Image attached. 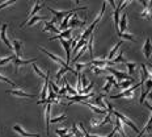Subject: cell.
Instances as JSON below:
<instances>
[{
	"label": "cell",
	"mask_w": 152,
	"mask_h": 137,
	"mask_svg": "<svg viewBox=\"0 0 152 137\" xmlns=\"http://www.w3.org/2000/svg\"><path fill=\"white\" fill-rule=\"evenodd\" d=\"M88 66H92L91 62H87V63H76V70H79V71H80V70L88 67Z\"/></svg>",
	"instance_id": "obj_45"
},
{
	"label": "cell",
	"mask_w": 152,
	"mask_h": 137,
	"mask_svg": "<svg viewBox=\"0 0 152 137\" xmlns=\"http://www.w3.org/2000/svg\"><path fill=\"white\" fill-rule=\"evenodd\" d=\"M119 20H121V9L117 5V8L113 12V21H114V28H115L117 33H118V27H119Z\"/></svg>",
	"instance_id": "obj_21"
},
{
	"label": "cell",
	"mask_w": 152,
	"mask_h": 137,
	"mask_svg": "<svg viewBox=\"0 0 152 137\" xmlns=\"http://www.w3.org/2000/svg\"><path fill=\"white\" fill-rule=\"evenodd\" d=\"M105 71H109L110 74H112L114 78L117 79V81L122 82V81H137V78H134V76L126 74V73H122V71H118V70L110 67V66H107V67H105Z\"/></svg>",
	"instance_id": "obj_4"
},
{
	"label": "cell",
	"mask_w": 152,
	"mask_h": 137,
	"mask_svg": "<svg viewBox=\"0 0 152 137\" xmlns=\"http://www.w3.org/2000/svg\"><path fill=\"white\" fill-rule=\"evenodd\" d=\"M43 7H45V4H41L39 1H36V4H34V7L31 8V11L29 12V13H28V20L25 21V24H26L28 21H29L30 19H31V17H34V16H36V13H37V12H38V11H41V9H42ZM25 24L20 25V27H21V28H24V27H25Z\"/></svg>",
	"instance_id": "obj_10"
},
{
	"label": "cell",
	"mask_w": 152,
	"mask_h": 137,
	"mask_svg": "<svg viewBox=\"0 0 152 137\" xmlns=\"http://www.w3.org/2000/svg\"><path fill=\"white\" fill-rule=\"evenodd\" d=\"M7 94L15 95V96H20V98H28V99L36 98V94H28V92H24L23 90H8Z\"/></svg>",
	"instance_id": "obj_13"
},
{
	"label": "cell",
	"mask_w": 152,
	"mask_h": 137,
	"mask_svg": "<svg viewBox=\"0 0 152 137\" xmlns=\"http://www.w3.org/2000/svg\"><path fill=\"white\" fill-rule=\"evenodd\" d=\"M122 45H123V41H119V42H117L115 45H114V47H113L112 50H110L109 56H107V58H106L107 61H112V59L114 58V56H115V53L118 52V49H119V47H121Z\"/></svg>",
	"instance_id": "obj_25"
},
{
	"label": "cell",
	"mask_w": 152,
	"mask_h": 137,
	"mask_svg": "<svg viewBox=\"0 0 152 137\" xmlns=\"http://www.w3.org/2000/svg\"><path fill=\"white\" fill-rule=\"evenodd\" d=\"M45 124H46V132L49 135V128H50V113H51V103H47L45 107Z\"/></svg>",
	"instance_id": "obj_16"
},
{
	"label": "cell",
	"mask_w": 152,
	"mask_h": 137,
	"mask_svg": "<svg viewBox=\"0 0 152 137\" xmlns=\"http://www.w3.org/2000/svg\"><path fill=\"white\" fill-rule=\"evenodd\" d=\"M123 56H125V49H122L121 52H119V54H118V56H117L114 59L109 61V66H110V65H115V63H119V62H126L125 58H123Z\"/></svg>",
	"instance_id": "obj_28"
},
{
	"label": "cell",
	"mask_w": 152,
	"mask_h": 137,
	"mask_svg": "<svg viewBox=\"0 0 152 137\" xmlns=\"http://www.w3.org/2000/svg\"><path fill=\"white\" fill-rule=\"evenodd\" d=\"M93 41H94V33H92L91 40L87 41V46H88V50L91 52V57H93Z\"/></svg>",
	"instance_id": "obj_35"
},
{
	"label": "cell",
	"mask_w": 152,
	"mask_h": 137,
	"mask_svg": "<svg viewBox=\"0 0 152 137\" xmlns=\"http://www.w3.org/2000/svg\"><path fill=\"white\" fill-rule=\"evenodd\" d=\"M71 41H72V37L69 38V40H64V38H61L59 40V42L62 44V46L64 47V52H66V62L69 63V58H71V53H72V50H71Z\"/></svg>",
	"instance_id": "obj_8"
},
{
	"label": "cell",
	"mask_w": 152,
	"mask_h": 137,
	"mask_svg": "<svg viewBox=\"0 0 152 137\" xmlns=\"http://www.w3.org/2000/svg\"><path fill=\"white\" fill-rule=\"evenodd\" d=\"M118 36L121 38H126V40H129V41H132V42H137L134 34H130V33H126L125 32V33H118Z\"/></svg>",
	"instance_id": "obj_36"
},
{
	"label": "cell",
	"mask_w": 152,
	"mask_h": 137,
	"mask_svg": "<svg viewBox=\"0 0 152 137\" xmlns=\"http://www.w3.org/2000/svg\"><path fill=\"white\" fill-rule=\"evenodd\" d=\"M33 70H34V73L39 76V78H42V79H46V76H47V73H42L41 71V69L38 67V66L36 65V63H33Z\"/></svg>",
	"instance_id": "obj_34"
},
{
	"label": "cell",
	"mask_w": 152,
	"mask_h": 137,
	"mask_svg": "<svg viewBox=\"0 0 152 137\" xmlns=\"http://www.w3.org/2000/svg\"><path fill=\"white\" fill-rule=\"evenodd\" d=\"M115 132H117V128H114L113 130H112V133H109L106 137H114V135H115Z\"/></svg>",
	"instance_id": "obj_52"
},
{
	"label": "cell",
	"mask_w": 152,
	"mask_h": 137,
	"mask_svg": "<svg viewBox=\"0 0 152 137\" xmlns=\"http://www.w3.org/2000/svg\"><path fill=\"white\" fill-rule=\"evenodd\" d=\"M81 104H84V106H87L88 108H91V110L93 111L94 113H99V115H106V113H107V110H102V108H99V107L93 106V104L88 103V101H81Z\"/></svg>",
	"instance_id": "obj_22"
},
{
	"label": "cell",
	"mask_w": 152,
	"mask_h": 137,
	"mask_svg": "<svg viewBox=\"0 0 152 137\" xmlns=\"http://www.w3.org/2000/svg\"><path fill=\"white\" fill-rule=\"evenodd\" d=\"M88 86V79H87V76L85 75H81V87L85 88Z\"/></svg>",
	"instance_id": "obj_49"
},
{
	"label": "cell",
	"mask_w": 152,
	"mask_h": 137,
	"mask_svg": "<svg viewBox=\"0 0 152 137\" xmlns=\"http://www.w3.org/2000/svg\"><path fill=\"white\" fill-rule=\"evenodd\" d=\"M91 67H92V70H93V73L96 75H100L102 71H105V69H100V67H96V66H91Z\"/></svg>",
	"instance_id": "obj_48"
},
{
	"label": "cell",
	"mask_w": 152,
	"mask_h": 137,
	"mask_svg": "<svg viewBox=\"0 0 152 137\" xmlns=\"http://www.w3.org/2000/svg\"><path fill=\"white\" fill-rule=\"evenodd\" d=\"M113 113L115 115V117H117V119H119L122 123H125L126 125H129L130 128H131L132 130H134L135 133H138V135H139V132H140V130H139V128H138L137 125H135L132 120H130L129 117L126 116V115H123V113H121V112H117V111H113Z\"/></svg>",
	"instance_id": "obj_5"
},
{
	"label": "cell",
	"mask_w": 152,
	"mask_h": 137,
	"mask_svg": "<svg viewBox=\"0 0 152 137\" xmlns=\"http://www.w3.org/2000/svg\"><path fill=\"white\" fill-rule=\"evenodd\" d=\"M143 135H152V115L150 119H148L147 124L144 125V128L139 132V135H137V137H142Z\"/></svg>",
	"instance_id": "obj_18"
},
{
	"label": "cell",
	"mask_w": 152,
	"mask_h": 137,
	"mask_svg": "<svg viewBox=\"0 0 152 137\" xmlns=\"http://www.w3.org/2000/svg\"><path fill=\"white\" fill-rule=\"evenodd\" d=\"M49 73H47V76L45 79V83H43V87H42V92H41V100H45L47 99V87H49Z\"/></svg>",
	"instance_id": "obj_27"
},
{
	"label": "cell",
	"mask_w": 152,
	"mask_h": 137,
	"mask_svg": "<svg viewBox=\"0 0 152 137\" xmlns=\"http://www.w3.org/2000/svg\"><path fill=\"white\" fill-rule=\"evenodd\" d=\"M37 61V58H30V59H21V58H17V57H15L13 59V63H15V67L16 70H18L21 67V66L24 65H29V63H34Z\"/></svg>",
	"instance_id": "obj_12"
},
{
	"label": "cell",
	"mask_w": 152,
	"mask_h": 137,
	"mask_svg": "<svg viewBox=\"0 0 152 137\" xmlns=\"http://www.w3.org/2000/svg\"><path fill=\"white\" fill-rule=\"evenodd\" d=\"M71 33H72V29H66V30H62L59 34H55V36L50 37L49 41H54V40H61V38H71Z\"/></svg>",
	"instance_id": "obj_19"
},
{
	"label": "cell",
	"mask_w": 152,
	"mask_h": 137,
	"mask_svg": "<svg viewBox=\"0 0 152 137\" xmlns=\"http://www.w3.org/2000/svg\"><path fill=\"white\" fill-rule=\"evenodd\" d=\"M125 65H126V67H127V74L132 76V75H134V73L137 71L138 63H135V62H127V61H126Z\"/></svg>",
	"instance_id": "obj_26"
},
{
	"label": "cell",
	"mask_w": 152,
	"mask_h": 137,
	"mask_svg": "<svg viewBox=\"0 0 152 137\" xmlns=\"http://www.w3.org/2000/svg\"><path fill=\"white\" fill-rule=\"evenodd\" d=\"M47 9H49L50 13L54 15V19H55L56 21H58V20L61 21L62 19L66 17V16L76 13V12H79V11H84V9H87V7H77V8H74V9H67V11H56V9L50 8V7H47Z\"/></svg>",
	"instance_id": "obj_2"
},
{
	"label": "cell",
	"mask_w": 152,
	"mask_h": 137,
	"mask_svg": "<svg viewBox=\"0 0 152 137\" xmlns=\"http://www.w3.org/2000/svg\"><path fill=\"white\" fill-rule=\"evenodd\" d=\"M91 137H100V136H97V135H91Z\"/></svg>",
	"instance_id": "obj_54"
},
{
	"label": "cell",
	"mask_w": 152,
	"mask_h": 137,
	"mask_svg": "<svg viewBox=\"0 0 152 137\" xmlns=\"http://www.w3.org/2000/svg\"><path fill=\"white\" fill-rule=\"evenodd\" d=\"M43 32H51L54 34H59V30L58 28L54 27L53 23H49V21H45V24H43Z\"/></svg>",
	"instance_id": "obj_24"
},
{
	"label": "cell",
	"mask_w": 152,
	"mask_h": 137,
	"mask_svg": "<svg viewBox=\"0 0 152 137\" xmlns=\"http://www.w3.org/2000/svg\"><path fill=\"white\" fill-rule=\"evenodd\" d=\"M87 50H88V46H87V45H84L83 47H81V50H80V52H79L77 54H76V57H75V58L72 59V62H74V63L77 62V61H79V58H80V57L83 56V54H84L85 52H87Z\"/></svg>",
	"instance_id": "obj_37"
},
{
	"label": "cell",
	"mask_w": 152,
	"mask_h": 137,
	"mask_svg": "<svg viewBox=\"0 0 152 137\" xmlns=\"http://www.w3.org/2000/svg\"><path fill=\"white\" fill-rule=\"evenodd\" d=\"M105 9H106V1H104L102 3V8H101V12L99 13V16H97L96 17V20L93 21V23H92L89 27L87 28V29H85L83 33H81V36H80V38H83V40H87V38H89L91 37V34L93 33V30H94V28L97 27V25H99V23H100V20L101 19H102V16H104V12H105Z\"/></svg>",
	"instance_id": "obj_1"
},
{
	"label": "cell",
	"mask_w": 152,
	"mask_h": 137,
	"mask_svg": "<svg viewBox=\"0 0 152 137\" xmlns=\"http://www.w3.org/2000/svg\"><path fill=\"white\" fill-rule=\"evenodd\" d=\"M84 25H85V20L80 21L77 19V15L74 13V15H72V17H71V20H69V23H68V28L74 29L75 27H84Z\"/></svg>",
	"instance_id": "obj_15"
},
{
	"label": "cell",
	"mask_w": 152,
	"mask_h": 137,
	"mask_svg": "<svg viewBox=\"0 0 152 137\" xmlns=\"http://www.w3.org/2000/svg\"><path fill=\"white\" fill-rule=\"evenodd\" d=\"M63 83H64V87H66V91L69 94V96H76L77 95V92H76L75 88H72L71 86L68 84V82H67V79L66 78H63Z\"/></svg>",
	"instance_id": "obj_31"
},
{
	"label": "cell",
	"mask_w": 152,
	"mask_h": 137,
	"mask_svg": "<svg viewBox=\"0 0 152 137\" xmlns=\"http://www.w3.org/2000/svg\"><path fill=\"white\" fill-rule=\"evenodd\" d=\"M93 86H94V82H91V84H88L85 88H83V91H81V94H80V95L91 94V91H92V88H93Z\"/></svg>",
	"instance_id": "obj_41"
},
{
	"label": "cell",
	"mask_w": 152,
	"mask_h": 137,
	"mask_svg": "<svg viewBox=\"0 0 152 137\" xmlns=\"http://www.w3.org/2000/svg\"><path fill=\"white\" fill-rule=\"evenodd\" d=\"M114 124H115V128H117V130L119 132V135H121L122 137H127V136H126L125 129H123V124H122L121 120H119V119H115V121H114Z\"/></svg>",
	"instance_id": "obj_30"
},
{
	"label": "cell",
	"mask_w": 152,
	"mask_h": 137,
	"mask_svg": "<svg viewBox=\"0 0 152 137\" xmlns=\"http://www.w3.org/2000/svg\"><path fill=\"white\" fill-rule=\"evenodd\" d=\"M15 54H12V56H9L7 57V58H1V61H0V66H3V65H5V63H8V62H11V61H13L15 59Z\"/></svg>",
	"instance_id": "obj_43"
},
{
	"label": "cell",
	"mask_w": 152,
	"mask_h": 137,
	"mask_svg": "<svg viewBox=\"0 0 152 137\" xmlns=\"http://www.w3.org/2000/svg\"><path fill=\"white\" fill-rule=\"evenodd\" d=\"M38 49H39L42 53H45L47 57H50V58H51L53 61H55L56 63H59V65H61L62 67H68V63L66 62V61H63V59L61 58V57H58V56H55V54H53V53L47 52V50L45 49V47H42V46H38Z\"/></svg>",
	"instance_id": "obj_6"
},
{
	"label": "cell",
	"mask_w": 152,
	"mask_h": 137,
	"mask_svg": "<svg viewBox=\"0 0 152 137\" xmlns=\"http://www.w3.org/2000/svg\"><path fill=\"white\" fill-rule=\"evenodd\" d=\"M0 81H1V82H5V83H8V84H11V86H13V87L16 86V84H15L12 81H9V79L7 78V76H3L1 74H0Z\"/></svg>",
	"instance_id": "obj_47"
},
{
	"label": "cell",
	"mask_w": 152,
	"mask_h": 137,
	"mask_svg": "<svg viewBox=\"0 0 152 137\" xmlns=\"http://www.w3.org/2000/svg\"><path fill=\"white\" fill-rule=\"evenodd\" d=\"M38 21H46V17H45V16H38V15H36L34 17H31L30 20L28 21L26 24H25V27H26V25H28V27H31V25H34L36 23H38Z\"/></svg>",
	"instance_id": "obj_29"
},
{
	"label": "cell",
	"mask_w": 152,
	"mask_h": 137,
	"mask_svg": "<svg viewBox=\"0 0 152 137\" xmlns=\"http://www.w3.org/2000/svg\"><path fill=\"white\" fill-rule=\"evenodd\" d=\"M0 61H1V58H0Z\"/></svg>",
	"instance_id": "obj_55"
},
{
	"label": "cell",
	"mask_w": 152,
	"mask_h": 137,
	"mask_svg": "<svg viewBox=\"0 0 152 137\" xmlns=\"http://www.w3.org/2000/svg\"><path fill=\"white\" fill-rule=\"evenodd\" d=\"M137 81H122V82H119L118 83V87L117 88H122L123 91L125 90H127V88H130L132 86V83H135Z\"/></svg>",
	"instance_id": "obj_32"
},
{
	"label": "cell",
	"mask_w": 152,
	"mask_h": 137,
	"mask_svg": "<svg viewBox=\"0 0 152 137\" xmlns=\"http://www.w3.org/2000/svg\"><path fill=\"white\" fill-rule=\"evenodd\" d=\"M140 16H142L143 19H147V20H150V19L152 17V9L148 8V7H145L143 11L140 12Z\"/></svg>",
	"instance_id": "obj_33"
},
{
	"label": "cell",
	"mask_w": 152,
	"mask_h": 137,
	"mask_svg": "<svg viewBox=\"0 0 152 137\" xmlns=\"http://www.w3.org/2000/svg\"><path fill=\"white\" fill-rule=\"evenodd\" d=\"M7 28H8V24H7V23H4V24L1 25V28H0V40L3 41V44H4V45L8 47V49L13 50L11 41H9L8 37H7Z\"/></svg>",
	"instance_id": "obj_7"
},
{
	"label": "cell",
	"mask_w": 152,
	"mask_h": 137,
	"mask_svg": "<svg viewBox=\"0 0 152 137\" xmlns=\"http://www.w3.org/2000/svg\"><path fill=\"white\" fill-rule=\"evenodd\" d=\"M68 132H69L68 128H62V129H58V128H56V129H55V133H56V135H58L59 137L63 136V135H67Z\"/></svg>",
	"instance_id": "obj_44"
},
{
	"label": "cell",
	"mask_w": 152,
	"mask_h": 137,
	"mask_svg": "<svg viewBox=\"0 0 152 137\" xmlns=\"http://www.w3.org/2000/svg\"><path fill=\"white\" fill-rule=\"evenodd\" d=\"M91 65L92 66H96V67H100V69H105L109 66V61L107 59H97V58H93L91 59Z\"/></svg>",
	"instance_id": "obj_20"
},
{
	"label": "cell",
	"mask_w": 152,
	"mask_h": 137,
	"mask_svg": "<svg viewBox=\"0 0 152 137\" xmlns=\"http://www.w3.org/2000/svg\"><path fill=\"white\" fill-rule=\"evenodd\" d=\"M139 87H140V83H137V84L131 86V87H130V88H127V90L122 91L121 94L112 95V96H110V99L115 100V99H121V98H127V99H134V96H135V90H137V88H139Z\"/></svg>",
	"instance_id": "obj_3"
},
{
	"label": "cell",
	"mask_w": 152,
	"mask_h": 137,
	"mask_svg": "<svg viewBox=\"0 0 152 137\" xmlns=\"http://www.w3.org/2000/svg\"><path fill=\"white\" fill-rule=\"evenodd\" d=\"M91 128H97V127H102V120H97V119H91L89 121Z\"/></svg>",
	"instance_id": "obj_39"
},
{
	"label": "cell",
	"mask_w": 152,
	"mask_h": 137,
	"mask_svg": "<svg viewBox=\"0 0 152 137\" xmlns=\"http://www.w3.org/2000/svg\"><path fill=\"white\" fill-rule=\"evenodd\" d=\"M105 1L109 3V4L112 5V8H113V9H115V8H117V5H115V0H105Z\"/></svg>",
	"instance_id": "obj_50"
},
{
	"label": "cell",
	"mask_w": 152,
	"mask_h": 137,
	"mask_svg": "<svg viewBox=\"0 0 152 137\" xmlns=\"http://www.w3.org/2000/svg\"><path fill=\"white\" fill-rule=\"evenodd\" d=\"M105 81H106V83L105 86L102 87V91L104 92H107L112 88V86H115V87H118V82H117V79L114 78L113 75H107L106 78H105Z\"/></svg>",
	"instance_id": "obj_11"
},
{
	"label": "cell",
	"mask_w": 152,
	"mask_h": 137,
	"mask_svg": "<svg viewBox=\"0 0 152 137\" xmlns=\"http://www.w3.org/2000/svg\"><path fill=\"white\" fill-rule=\"evenodd\" d=\"M131 1H132V0H123V1H121V4L118 5L119 9H121V11H122V9H125V8L130 4V3H131Z\"/></svg>",
	"instance_id": "obj_46"
},
{
	"label": "cell",
	"mask_w": 152,
	"mask_h": 137,
	"mask_svg": "<svg viewBox=\"0 0 152 137\" xmlns=\"http://www.w3.org/2000/svg\"><path fill=\"white\" fill-rule=\"evenodd\" d=\"M138 1L140 3V4L145 8V7H148V1H150V0H138Z\"/></svg>",
	"instance_id": "obj_51"
},
{
	"label": "cell",
	"mask_w": 152,
	"mask_h": 137,
	"mask_svg": "<svg viewBox=\"0 0 152 137\" xmlns=\"http://www.w3.org/2000/svg\"><path fill=\"white\" fill-rule=\"evenodd\" d=\"M23 46H24V44L21 42L20 40L15 38L13 42H12V47H13V50H15V56L17 57V58H20V57H21V49H23Z\"/></svg>",
	"instance_id": "obj_17"
},
{
	"label": "cell",
	"mask_w": 152,
	"mask_h": 137,
	"mask_svg": "<svg viewBox=\"0 0 152 137\" xmlns=\"http://www.w3.org/2000/svg\"><path fill=\"white\" fill-rule=\"evenodd\" d=\"M67 119V115H62V116H58V117H54V119L50 120V123H61V121H64Z\"/></svg>",
	"instance_id": "obj_42"
},
{
	"label": "cell",
	"mask_w": 152,
	"mask_h": 137,
	"mask_svg": "<svg viewBox=\"0 0 152 137\" xmlns=\"http://www.w3.org/2000/svg\"><path fill=\"white\" fill-rule=\"evenodd\" d=\"M148 96H150V99L152 100V92H150V94H148Z\"/></svg>",
	"instance_id": "obj_53"
},
{
	"label": "cell",
	"mask_w": 152,
	"mask_h": 137,
	"mask_svg": "<svg viewBox=\"0 0 152 137\" xmlns=\"http://www.w3.org/2000/svg\"><path fill=\"white\" fill-rule=\"evenodd\" d=\"M16 1H18V0H5L4 3H1V4H0V11H1V9H4V8H7V7H9V5L15 4Z\"/></svg>",
	"instance_id": "obj_40"
},
{
	"label": "cell",
	"mask_w": 152,
	"mask_h": 137,
	"mask_svg": "<svg viewBox=\"0 0 152 137\" xmlns=\"http://www.w3.org/2000/svg\"><path fill=\"white\" fill-rule=\"evenodd\" d=\"M142 52H143L145 59H150L151 58V56H152V42H151V38L150 37L145 38V42H144L143 47H142Z\"/></svg>",
	"instance_id": "obj_9"
},
{
	"label": "cell",
	"mask_w": 152,
	"mask_h": 137,
	"mask_svg": "<svg viewBox=\"0 0 152 137\" xmlns=\"http://www.w3.org/2000/svg\"><path fill=\"white\" fill-rule=\"evenodd\" d=\"M13 130L17 132L18 135L24 136V137H41L39 133H29L25 129H23V127H20V125H13Z\"/></svg>",
	"instance_id": "obj_14"
},
{
	"label": "cell",
	"mask_w": 152,
	"mask_h": 137,
	"mask_svg": "<svg viewBox=\"0 0 152 137\" xmlns=\"http://www.w3.org/2000/svg\"><path fill=\"white\" fill-rule=\"evenodd\" d=\"M127 29V15L123 13L121 20H119V27H118V33H125Z\"/></svg>",
	"instance_id": "obj_23"
},
{
	"label": "cell",
	"mask_w": 152,
	"mask_h": 137,
	"mask_svg": "<svg viewBox=\"0 0 152 137\" xmlns=\"http://www.w3.org/2000/svg\"><path fill=\"white\" fill-rule=\"evenodd\" d=\"M71 132L74 133L75 137H84L83 132H80V129L77 128V125H76V124H72V130H71Z\"/></svg>",
	"instance_id": "obj_38"
}]
</instances>
